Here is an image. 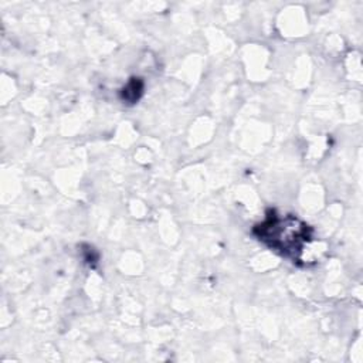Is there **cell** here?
<instances>
[{
    "instance_id": "1",
    "label": "cell",
    "mask_w": 363,
    "mask_h": 363,
    "mask_svg": "<svg viewBox=\"0 0 363 363\" xmlns=\"http://www.w3.org/2000/svg\"><path fill=\"white\" fill-rule=\"evenodd\" d=\"M254 233L275 251L294 258L311 238L308 225L294 217H269L262 224L257 225Z\"/></svg>"
}]
</instances>
